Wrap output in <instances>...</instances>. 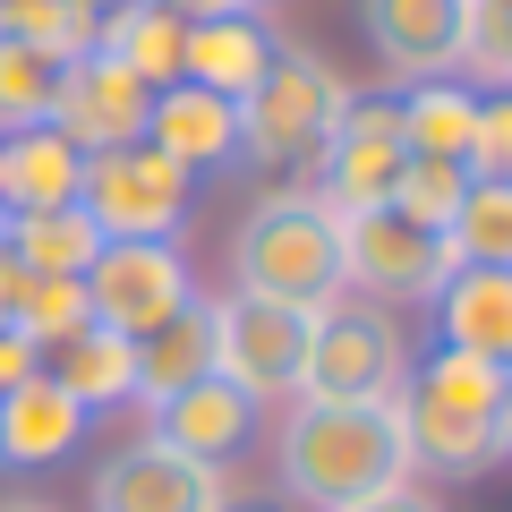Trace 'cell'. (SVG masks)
I'll use <instances>...</instances> for the list:
<instances>
[{
  "label": "cell",
  "instance_id": "6da1fadb",
  "mask_svg": "<svg viewBox=\"0 0 512 512\" xmlns=\"http://www.w3.org/2000/svg\"><path fill=\"white\" fill-rule=\"evenodd\" d=\"M274 478L308 512H342V504L402 487L410 453H402L393 402H291V419L274 436Z\"/></svg>",
  "mask_w": 512,
  "mask_h": 512
},
{
  "label": "cell",
  "instance_id": "7a4b0ae2",
  "mask_svg": "<svg viewBox=\"0 0 512 512\" xmlns=\"http://www.w3.org/2000/svg\"><path fill=\"white\" fill-rule=\"evenodd\" d=\"M495 384H504V367L470 359V350L410 359L402 393H393L410 478H487V470H504L512 453L495 436Z\"/></svg>",
  "mask_w": 512,
  "mask_h": 512
},
{
  "label": "cell",
  "instance_id": "3957f363",
  "mask_svg": "<svg viewBox=\"0 0 512 512\" xmlns=\"http://www.w3.org/2000/svg\"><path fill=\"white\" fill-rule=\"evenodd\" d=\"M231 282L248 299H282V308H333L342 299V222L308 197V188H274L256 197L231 231Z\"/></svg>",
  "mask_w": 512,
  "mask_h": 512
},
{
  "label": "cell",
  "instance_id": "277c9868",
  "mask_svg": "<svg viewBox=\"0 0 512 512\" xmlns=\"http://www.w3.org/2000/svg\"><path fill=\"white\" fill-rule=\"evenodd\" d=\"M342 103H350V77L333 60H316L308 43H282L274 35V60L239 94V154L248 163H282V171H316V154L333 146L342 128Z\"/></svg>",
  "mask_w": 512,
  "mask_h": 512
},
{
  "label": "cell",
  "instance_id": "5b68a950",
  "mask_svg": "<svg viewBox=\"0 0 512 512\" xmlns=\"http://www.w3.org/2000/svg\"><path fill=\"white\" fill-rule=\"evenodd\" d=\"M410 376V342L393 308L376 299H333L308 316V367H299V402H393Z\"/></svg>",
  "mask_w": 512,
  "mask_h": 512
},
{
  "label": "cell",
  "instance_id": "8992f818",
  "mask_svg": "<svg viewBox=\"0 0 512 512\" xmlns=\"http://www.w3.org/2000/svg\"><path fill=\"white\" fill-rule=\"evenodd\" d=\"M188 188H197V171H180L171 154H154L146 137H137V146L86 154L77 214H86L103 239H171L188 222Z\"/></svg>",
  "mask_w": 512,
  "mask_h": 512
},
{
  "label": "cell",
  "instance_id": "52a82bcc",
  "mask_svg": "<svg viewBox=\"0 0 512 512\" xmlns=\"http://www.w3.org/2000/svg\"><path fill=\"white\" fill-rule=\"evenodd\" d=\"M299 367H308V308L282 299H214V376H231L256 410L265 402H299Z\"/></svg>",
  "mask_w": 512,
  "mask_h": 512
},
{
  "label": "cell",
  "instance_id": "ba28073f",
  "mask_svg": "<svg viewBox=\"0 0 512 512\" xmlns=\"http://www.w3.org/2000/svg\"><path fill=\"white\" fill-rule=\"evenodd\" d=\"M444 274H453V239L444 231H419L410 214L376 205V214H342V291L350 299H436Z\"/></svg>",
  "mask_w": 512,
  "mask_h": 512
},
{
  "label": "cell",
  "instance_id": "9c48e42d",
  "mask_svg": "<svg viewBox=\"0 0 512 512\" xmlns=\"http://www.w3.org/2000/svg\"><path fill=\"white\" fill-rule=\"evenodd\" d=\"M393 171H402V111H393V94L350 86L342 128H333V146L316 154V171H308V197L325 205L333 222L376 214V205H393Z\"/></svg>",
  "mask_w": 512,
  "mask_h": 512
},
{
  "label": "cell",
  "instance_id": "30bf717a",
  "mask_svg": "<svg viewBox=\"0 0 512 512\" xmlns=\"http://www.w3.org/2000/svg\"><path fill=\"white\" fill-rule=\"evenodd\" d=\"M197 299V274H188L180 239H103V256L86 265V308L94 325L111 333H154L171 308H188Z\"/></svg>",
  "mask_w": 512,
  "mask_h": 512
},
{
  "label": "cell",
  "instance_id": "8fae6325",
  "mask_svg": "<svg viewBox=\"0 0 512 512\" xmlns=\"http://www.w3.org/2000/svg\"><path fill=\"white\" fill-rule=\"evenodd\" d=\"M222 495L231 487H222L214 461H188V453H171V444L137 436V444H120V453L94 470L86 504L94 512H214Z\"/></svg>",
  "mask_w": 512,
  "mask_h": 512
},
{
  "label": "cell",
  "instance_id": "7c38bea8",
  "mask_svg": "<svg viewBox=\"0 0 512 512\" xmlns=\"http://www.w3.org/2000/svg\"><path fill=\"white\" fill-rule=\"evenodd\" d=\"M146 111H154V86L128 77L111 52H86L60 69V94H52V128L69 137L77 154H111V146H137L146 137Z\"/></svg>",
  "mask_w": 512,
  "mask_h": 512
},
{
  "label": "cell",
  "instance_id": "4fadbf2b",
  "mask_svg": "<svg viewBox=\"0 0 512 512\" xmlns=\"http://www.w3.org/2000/svg\"><path fill=\"white\" fill-rule=\"evenodd\" d=\"M461 9L470 0H359V26L384 69L419 86V77H461Z\"/></svg>",
  "mask_w": 512,
  "mask_h": 512
},
{
  "label": "cell",
  "instance_id": "5bb4252c",
  "mask_svg": "<svg viewBox=\"0 0 512 512\" xmlns=\"http://www.w3.org/2000/svg\"><path fill=\"white\" fill-rule=\"evenodd\" d=\"M436 350L512 367V265H453L436 291Z\"/></svg>",
  "mask_w": 512,
  "mask_h": 512
},
{
  "label": "cell",
  "instance_id": "9a60e30c",
  "mask_svg": "<svg viewBox=\"0 0 512 512\" xmlns=\"http://www.w3.org/2000/svg\"><path fill=\"white\" fill-rule=\"evenodd\" d=\"M248 436H256V402L231 376H197V384H180L171 402H154V444H171V453H188V461H214L222 470Z\"/></svg>",
  "mask_w": 512,
  "mask_h": 512
},
{
  "label": "cell",
  "instance_id": "2e32d148",
  "mask_svg": "<svg viewBox=\"0 0 512 512\" xmlns=\"http://www.w3.org/2000/svg\"><path fill=\"white\" fill-rule=\"evenodd\" d=\"M77 436H86V410L43 367L0 393V470H52V461H69Z\"/></svg>",
  "mask_w": 512,
  "mask_h": 512
},
{
  "label": "cell",
  "instance_id": "e0dca14e",
  "mask_svg": "<svg viewBox=\"0 0 512 512\" xmlns=\"http://www.w3.org/2000/svg\"><path fill=\"white\" fill-rule=\"evenodd\" d=\"M146 146L154 154H171L180 171H214V163H231L239 154V111H231V94H205V86H163L154 94V111H146Z\"/></svg>",
  "mask_w": 512,
  "mask_h": 512
},
{
  "label": "cell",
  "instance_id": "ac0fdd59",
  "mask_svg": "<svg viewBox=\"0 0 512 512\" xmlns=\"http://www.w3.org/2000/svg\"><path fill=\"white\" fill-rule=\"evenodd\" d=\"M0 256L18 265L26 282H86V265L103 256V231H94L77 205H43V214H0Z\"/></svg>",
  "mask_w": 512,
  "mask_h": 512
},
{
  "label": "cell",
  "instance_id": "d6986e66",
  "mask_svg": "<svg viewBox=\"0 0 512 512\" xmlns=\"http://www.w3.org/2000/svg\"><path fill=\"white\" fill-rule=\"evenodd\" d=\"M43 376H52L86 419L94 410H120V402H137V342L111 333V325H86V333H69V342L43 350Z\"/></svg>",
  "mask_w": 512,
  "mask_h": 512
},
{
  "label": "cell",
  "instance_id": "ffe728a7",
  "mask_svg": "<svg viewBox=\"0 0 512 512\" xmlns=\"http://www.w3.org/2000/svg\"><path fill=\"white\" fill-rule=\"evenodd\" d=\"M77 180H86V154L60 137L52 120L0 137V214H43V205H77Z\"/></svg>",
  "mask_w": 512,
  "mask_h": 512
},
{
  "label": "cell",
  "instance_id": "44dd1931",
  "mask_svg": "<svg viewBox=\"0 0 512 512\" xmlns=\"http://www.w3.org/2000/svg\"><path fill=\"white\" fill-rule=\"evenodd\" d=\"M265 60H274V35L248 9L239 18H188V35H180V77L205 94H231V103L265 77Z\"/></svg>",
  "mask_w": 512,
  "mask_h": 512
},
{
  "label": "cell",
  "instance_id": "7402d4cb",
  "mask_svg": "<svg viewBox=\"0 0 512 512\" xmlns=\"http://www.w3.org/2000/svg\"><path fill=\"white\" fill-rule=\"evenodd\" d=\"M214 376V299H188L171 308L154 333H137V402H171L180 384Z\"/></svg>",
  "mask_w": 512,
  "mask_h": 512
},
{
  "label": "cell",
  "instance_id": "603a6c76",
  "mask_svg": "<svg viewBox=\"0 0 512 512\" xmlns=\"http://www.w3.org/2000/svg\"><path fill=\"white\" fill-rule=\"evenodd\" d=\"M402 111V154H436V163H470L478 137V86L470 77H419L393 94Z\"/></svg>",
  "mask_w": 512,
  "mask_h": 512
},
{
  "label": "cell",
  "instance_id": "cb8c5ba5",
  "mask_svg": "<svg viewBox=\"0 0 512 512\" xmlns=\"http://www.w3.org/2000/svg\"><path fill=\"white\" fill-rule=\"evenodd\" d=\"M180 35H188L180 9H163V0H128V9L103 18L94 52H111L128 77H146V86L163 94V86H180Z\"/></svg>",
  "mask_w": 512,
  "mask_h": 512
},
{
  "label": "cell",
  "instance_id": "d4e9b609",
  "mask_svg": "<svg viewBox=\"0 0 512 512\" xmlns=\"http://www.w3.org/2000/svg\"><path fill=\"white\" fill-rule=\"evenodd\" d=\"M52 94H60V60H43L35 43H18L0 26V137L52 120Z\"/></svg>",
  "mask_w": 512,
  "mask_h": 512
},
{
  "label": "cell",
  "instance_id": "484cf974",
  "mask_svg": "<svg viewBox=\"0 0 512 512\" xmlns=\"http://www.w3.org/2000/svg\"><path fill=\"white\" fill-rule=\"evenodd\" d=\"M444 239H453V265H512V180H470Z\"/></svg>",
  "mask_w": 512,
  "mask_h": 512
},
{
  "label": "cell",
  "instance_id": "4316f807",
  "mask_svg": "<svg viewBox=\"0 0 512 512\" xmlns=\"http://www.w3.org/2000/svg\"><path fill=\"white\" fill-rule=\"evenodd\" d=\"M0 26H9L18 43H35L43 60H60V69L86 60L94 35H103V18H94L86 0H18V9H0Z\"/></svg>",
  "mask_w": 512,
  "mask_h": 512
},
{
  "label": "cell",
  "instance_id": "83f0119b",
  "mask_svg": "<svg viewBox=\"0 0 512 512\" xmlns=\"http://www.w3.org/2000/svg\"><path fill=\"white\" fill-rule=\"evenodd\" d=\"M461 188H470V163H436V154H402L393 171V214H410L419 231H453Z\"/></svg>",
  "mask_w": 512,
  "mask_h": 512
},
{
  "label": "cell",
  "instance_id": "f1b7e54d",
  "mask_svg": "<svg viewBox=\"0 0 512 512\" xmlns=\"http://www.w3.org/2000/svg\"><path fill=\"white\" fill-rule=\"evenodd\" d=\"M9 325L35 342V359L52 342H69V333H86L94 325V308H86V282H26L18 291V308H9Z\"/></svg>",
  "mask_w": 512,
  "mask_h": 512
},
{
  "label": "cell",
  "instance_id": "f546056e",
  "mask_svg": "<svg viewBox=\"0 0 512 512\" xmlns=\"http://www.w3.org/2000/svg\"><path fill=\"white\" fill-rule=\"evenodd\" d=\"M470 180H512V86L478 94V137H470Z\"/></svg>",
  "mask_w": 512,
  "mask_h": 512
},
{
  "label": "cell",
  "instance_id": "4dcf8cb0",
  "mask_svg": "<svg viewBox=\"0 0 512 512\" xmlns=\"http://www.w3.org/2000/svg\"><path fill=\"white\" fill-rule=\"evenodd\" d=\"M35 367H43V359H35V342H26V333L0 316V393H9V384H26Z\"/></svg>",
  "mask_w": 512,
  "mask_h": 512
},
{
  "label": "cell",
  "instance_id": "1f68e13d",
  "mask_svg": "<svg viewBox=\"0 0 512 512\" xmlns=\"http://www.w3.org/2000/svg\"><path fill=\"white\" fill-rule=\"evenodd\" d=\"M342 512H444L436 495L419 487V478H402V487H384V495H367V504H342Z\"/></svg>",
  "mask_w": 512,
  "mask_h": 512
},
{
  "label": "cell",
  "instance_id": "d6a6232c",
  "mask_svg": "<svg viewBox=\"0 0 512 512\" xmlns=\"http://www.w3.org/2000/svg\"><path fill=\"white\" fill-rule=\"evenodd\" d=\"M495 436H504V453H512V367H504V384H495Z\"/></svg>",
  "mask_w": 512,
  "mask_h": 512
},
{
  "label": "cell",
  "instance_id": "836d02e7",
  "mask_svg": "<svg viewBox=\"0 0 512 512\" xmlns=\"http://www.w3.org/2000/svg\"><path fill=\"white\" fill-rule=\"evenodd\" d=\"M214 512H274V504H256V495H222Z\"/></svg>",
  "mask_w": 512,
  "mask_h": 512
},
{
  "label": "cell",
  "instance_id": "e575fe53",
  "mask_svg": "<svg viewBox=\"0 0 512 512\" xmlns=\"http://www.w3.org/2000/svg\"><path fill=\"white\" fill-rule=\"evenodd\" d=\"M0 512H52V504H43V495H18V504H0Z\"/></svg>",
  "mask_w": 512,
  "mask_h": 512
},
{
  "label": "cell",
  "instance_id": "d590c367",
  "mask_svg": "<svg viewBox=\"0 0 512 512\" xmlns=\"http://www.w3.org/2000/svg\"><path fill=\"white\" fill-rule=\"evenodd\" d=\"M0 9H18V0H0Z\"/></svg>",
  "mask_w": 512,
  "mask_h": 512
}]
</instances>
